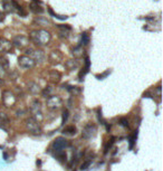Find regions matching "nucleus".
Segmentation results:
<instances>
[{
	"label": "nucleus",
	"instance_id": "f257e3e1",
	"mask_svg": "<svg viewBox=\"0 0 163 171\" xmlns=\"http://www.w3.org/2000/svg\"><path fill=\"white\" fill-rule=\"evenodd\" d=\"M30 38L35 43L37 46H45L52 39V35L49 31H47L45 29H39V30H34L30 34Z\"/></svg>",
	"mask_w": 163,
	"mask_h": 171
},
{
	"label": "nucleus",
	"instance_id": "f03ea898",
	"mask_svg": "<svg viewBox=\"0 0 163 171\" xmlns=\"http://www.w3.org/2000/svg\"><path fill=\"white\" fill-rule=\"evenodd\" d=\"M25 127H26L27 131L29 133H31V134H34V136H39L41 133L40 123H39V121H38L37 119H34L32 116L26 119Z\"/></svg>",
	"mask_w": 163,
	"mask_h": 171
},
{
	"label": "nucleus",
	"instance_id": "7ed1b4c3",
	"mask_svg": "<svg viewBox=\"0 0 163 171\" xmlns=\"http://www.w3.org/2000/svg\"><path fill=\"white\" fill-rule=\"evenodd\" d=\"M26 55L31 57L36 63H44L46 59V55H45L44 50L41 49H34V48H27L26 49Z\"/></svg>",
	"mask_w": 163,
	"mask_h": 171
},
{
	"label": "nucleus",
	"instance_id": "20e7f679",
	"mask_svg": "<svg viewBox=\"0 0 163 171\" xmlns=\"http://www.w3.org/2000/svg\"><path fill=\"white\" fill-rule=\"evenodd\" d=\"M46 105L50 111H57L63 106V100L58 95H52L50 98H47Z\"/></svg>",
	"mask_w": 163,
	"mask_h": 171
},
{
	"label": "nucleus",
	"instance_id": "39448f33",
	"mask_svg": "<svg viewBox=\"0 0 163 171\" xmlns=\"http://www.w3.org/2000/svg\"><path fill=\"white\" fill-rule=\"evenodd\" d=\"M97 134V127L95 124H87L85 125L83 131H82V138L84 140H90V139L95 138Z\"/></svg>",
	"mask_w": 163,
	"mask_h": 171
},
{
	"label": "nucleus",
	"instance_id": "423d86ee",
	"mask_svg": "<svg viewBox=\"0 0 163 171\" xmlns=\"http://www.w3.org/2000/svg\"><path fill=\"white\" fill-rule=\"evenodd\" d=\"M18 65L23 69H31L36 66V62L31 57L27 56V55H23V56L18 57Z\"/></svg>",
	"mask_w": 163,
	"mask_h": 171
},
{
	"label": "nucleus",
	"instance_id": "0eeeda50",
	"mask_svg": "<svg viewBox=\"0 0 163 171\" xmlns=\"http://www.w3.org/2000/svg\"><path fill=\"white\" fill-rule=\"evenodd\" d=\"M1 101H2L3 105L6 106V107H12V106L15 105L17 98H16L15 94L11 93L10 91H3L2 96H1Z\"/></svg>",
	"mask_w": 163,
	"mask_h": 171
},
{
	"label": "nucleus",
	"instance_id": "6e6552de",
	"mask_svg": "<svg viewBox=\"0 0 163 171\" xmlns=\"http://www.w3.org/2000/svg\"><path fill=\"white\" fill-rule=\"evenodd\" d=\"M11 44L12 46H15V47L19 48V49H23V48H26L29 45V38L23 35L15 36L11 41Z\"/></svg>",
	"mask_w": 163,
	"mask_h": 171
},
{
	"label": "nucleus",
	"instance_id": "1a4fd4ad",
	"mask_svg": "<svg viewBox=\"0 0 163 171\" xmlns=\"http://www.w3.org/2000/svg\"><path fill=\"white\" fill-rule=\"evenodd\" d=\"M68 147V141L64 136H58L52 141V148L55 151H64Z\"/></svg>",
	"mask_w": 163,
	"mask_h": 171
},
{
	"label": "nucleus",
	"instance_id": "9d476101",
	"mask_svg": "<svg viewBox=\"0 0 163 171\" xmlns=\"http://www.w3.org/2000/svg\"><path fill=\"white\" fill-rule=\"evenodd\" d=\"M48 60H49V63L52 65H58V64L61 63V60H63V54L58 49L52 50L49 56H48Z\"/></svg>",
	"mask_w": 163,
	"mask_h": 171
},
{
	"label": "nucleus",
	"instance_id": "9b49d317",
	"mask_svg": "<svg viewBox=\"0 0 163 171\" xmlns=\"http://www.w3.org/2000/svg\"><path fill=\"white\" fill-rule=\"evenodd\" d=\"M12 48H14V46H12L11 41L5 37H0V54L10 53Z\"/></svg>",
	"mask_w": 163,
	"mask_h": 171
},
{
	"label": "nucleus",
	"instance_id": "f8f14e48",
	"mask_svg": "<svg viewBox=\"0 0 163 171\" xmlns=\"http://www.w3.org/2000/svg\"><path fill=\"white\" fill-rule=\"evenodd\" d=\"M30 113L32 114V118L36 119L37 115H41V103L39 100H34L30 105Z\"/></svg>",
	"mask_w": 163,
	"mask_h": 171
},
{
	"label": "nucleus",
	"instance_id": "ddd939ff",
	"mask_svg": "<svg viewBox=\"0 0 163 171\" xmlns=\"http://www.w3.org/2000/svg\"><path fill=\"white\" fill-rule=\"evenodd\" d=\"M27 90H28V92H29L30 94H32V95H37L41 92L40 85H39L38 83L34 82V81L27 83Z\"/></svg>",
	"mask_w": 163,
	"mask_h": 171
},
{
	"label": "nucleus",
	"instance_id": "4468645a",
	"mask_svg": "<svg viewBox=\"0 0 163 171\" xmlns=\"http://www.w3.org/2000/svg\"><path fill=\"white\" fill-rule=\"evenodd\" d=\"M61 80V74L59 73L58 71H56V69H52V71H49L48 72V81L52 84H57L59 83Z\"/></svg>",
	"mask_w": 163,
	"mask_h": 171
},
{
	"label": "nucleus",
	"instance_id": "2eb2a0df",
	"mask_svg": "<svg viewBox=\"0 0 163 171\" xmlns=\"http://www.w3.org/2000/svg\"><path fill=\"white\" fill-rule=\"evenodd\" d=\"M72 55H73L74 58H76V59L82 58L83 55H84V48H83V46L79 45V46L74 47L73 49H72Z\"/></svg>",
	"mask_w": 163,
	"mask_h": 171
},
{
	"label": "nucleus",
	"instance_id": "dca6fc26",
	"mask_svg": "<svg viewBox=\"0 0 163 171\" xmlns=\"http://www.w3.org/2000/svg\"><path fill=\"white\" fill-rule=\"evenodd\" d=\"M76 132H77V129H76L75 125H66L63 129V134H65V136H75Z\"/></svg>",
	"mask_w": 163,
	"mask_h": 171
},
{
	"label": "nucleus",
	"instance_id": "f3484780",
	"mask_svg": "<svg viewBox=\"0 0 163 171\" xmlns=\"http://www.w3.org/2000/svg\"><path fill=\"white\" fill-rule=\"evenodd\" d=\"M65 66H66V68L68 71H74V69H77L79 65H78V62L76 59H68L65 63Z\"/></svg>",
	"mask_w": 163,
	"mask_h": 171
},
{
	"label": "nucleus",
	"instance_id": "a211bd4d",
	"mask_svg": "<svg viewBox=\"0 0 163 171\" xmlns=\"http://www.w3.org/2000/svg\"><path fill=\"white\" fill-rule=\"evenodd\" d=\"M90 58H88V57H86V58H85V66H84V68H83V69H82L81 71V73H79V80H83V77L85 76V75H86V74L88 73V69H90Z\"/></svg>",
	"mask_w": 163,
	"mask_h": 171
},
{
	"label": "nucleus",
	"instance_id": "6ab92c4d",
	"mask_svg": "<svg viewBox=\"0 0 163 171\" xmlns=\"http://www.w3.org/2000/svg\"><path fill=\"white\" fill-rule=\"evenodd\" d=\"M41 95H43V98H50L52 95V93H54V89H52V86H46L44 90H41Z\"/></svg>",
	"mask_w": 163,
	"mask_h": 171
},
{
	"label": "nucleus",
	"instance_id": "aec40b11",
	"mask_svg": "<svg viewBox=\"0 0 163 171\" xmlns=\"http://www.w3.org/2000/svg\"><path fill=\"white\" fill-rule=\"evenodd\" d=\"M29 9L34 12V14H43V12H44V9L41 8L38 3H31L29 6Z\"/></svg>",
	"mask_w": 163,
	"mask_h": 171
},
{
	"label": "nucleus",
	"instance_id": "412c9836",
	"mask_svg": "<svg viewBox=\"0 0 163 171\" xmlns=\"http://www.w3.org/2000/svg\"><path fill=\"white\" fill-rule=\"evenodd\" d=\"M34 23L39 25V26H47V25L49 24V20H47L46 18H44V17H37Z\"/></svg>",
	"mask_w": 163,
	"mask_h": 171
},
{
	"label": "nucleus",
	"instance_id": "4be33fe9",
	"mask_svg": "<svg viewBox=\"0 0 163 171\" xmlns=\"http://www.w3.org/2000/svg\"><path fill=\"white\" fill-rule=\"evenodd\" d=\"M55 156L59 161H66V153H65V151H56Z\"/></svg>",
	"mask_w": 163,
	"mask_h": 171
},
{
	"label": "nucleus",
	"instance_id": "5701e85b",
	"mask_svg": "<svg viewBox=\"0 0 163 171\" xmlns=\"http://www.w3.org/2000/svg\"><path fill=\"white\" fill-rule=\"evenodd\" d=\"M81 43L83 46H86V45H88V43H90V37H88V35L86 33L82 34V41Z\"/></svg>",
	"mask_w": 163,
	"mask_h": 171
},
{
	"label": "nucleus",
	"instance_id": "b1692460",
	"mask_svg": "<svg viewBox=\"0 0 163 171\" xmlns=\"http://www.w3.org/2000/svg\"><path fill=\"white\" fill-rule=\"evenodd\" d=\"M0 64L6 68V69H8L9 68V62H8V58H7V57H5V56L0 57Z\"/></svg>",
	"mask_w": 163,
	"mask_h": 171
},
{
	"label": "nucleus",
	"instance_id": "393cba45",
	"mask_svg": "<svg viewBox=\"0 0 163 171\" xmlns=\"http://www.w3.org/2000/svg\"><path fill=\"white\" fill-rule=\"evenodd\" d=\"M68 116H69V112H68V110H64V111H63V118H61V124H63V125H64V124L67 122Z\"/></svg>",
	"mask_w": 163,
	"mask_h": 171
},
{
	"label": "nucleus",
	"instance_id": "a878e982",
	"mask_svg": "<svg viewBox=\"0 0 163 171\" xmlns=\"http://www.w3.org/2000/svg\"><path fill=\"white\" fill-rule=\"evenodd\" d=\"M9 122V118L6 113L0 112V123H8Z\"/></svg>",
	"mask_w": 163,
	"mask_h": 171
},
{
	"label": "nucleus",
	"instance_id": "bb28decb",
	"mask_svg": "<svg viewBox=\"0 0 163 171\" xmlns=\"http://www.w3.org/2000/svg\"><path fill=\"white\" fill-rule=\"evenodd\" d=\"M68 90H69L70 93H72V94H74V95H79V94H81V90H79L77 86H70Z\"/></svg>",
	"mask_w": 163,
	"mask_h": 171
},
{
	"label": "nucleus",
	"instance_id": "cd10ccee",
	"mask_svg": "<svg viewBox=\"0 0 163 171\" xmlns=\"http://www.w3.org/2000/svg\"><path fill=\"white\" fill-rule=\"evenodd\" d=\"M48 11H49V14L52 16V17L58 18V19H61V20H64V19H66V18H67V16H59V15H57V14H55V12L52 11V8L48 9Z\"/></svg>",
	"mask_w": 163,
	"mask_h": 171
},
{
	"label": "nucleus",
	"instance_id": "c85d7f7f",
	"mask_svg": "<svg viewBox=\"0 0 163 171\" xmlns=\"http://www.w3.org/2000/svg\"><path fill=\"white\" fill-rule=\"evenodd\" d=\"M90 163H92V160H86L84 163H82L81 165V170H87V168L90 165Z\"/></svg>",
	"mask_w": 163,
	"mask_h": 171
},
{
	"label": "nucleus",
	"instance_id": "c756f323",
	"mask_svg": "<svg viewBox=\"0 0 163 171\" xmlns=\"http://www.w3.org/2000/svg\"><path fill=\"white\" fill-rule=\"evenodd\" d=\"M7 71H8V69H6V68H5L2 65H1V64H0V78H3V77L6 76V75H7Z\"/></svg>",
	"mask_w": 163,
	"mask_h": 171
},
{
	"label": "nucleus",
	"instance_id": "7c9ffc66",
	"mask_svg": "<svg viewBox=\"0 0 163 171\" xmlns=\"http://www.w3.org/2000/svg\"><path fill=\"white\" fill-rule=\"evenodd\" d=\"M119 123H121V125L124 127H128V121L126 120L125 118H122L121 120H119Z\"/></svg>",
	"mask_w": 163,
	"mask_h": 171
},
{
	"label": "nucleus",
	"instance_id": "2f4dec72",
	"mask_svg": "<svg viewBox=\"0 0 163 171\" xmlns=\"http://www.w3.org/2000/svg\"><path fill=\"white\" fill-rule=\"evenodd\" d=\"M110 73H111V71H106L105 73H103L102 75H96V77L98 80H103V77H106Z\"/></svg>",
	"mask_w": 163,
	"mask_h": 171
},
{
	"label": "nucleus",
	"instance_id": "473e14b6",
	"mask_svg": "<svg viewBox=\"0 0 163 171\" xmlns=\"http://www.w3.org/2000/svg\"><path fill=\"white\" fill-rule=\"evenodd\" d=\"M3 19H5V15H3L2 12L0 11V23H1V21H2Z\"/></svg>",
	"mask_w": 163,
	"mask_h": 171
}]
</instances>
